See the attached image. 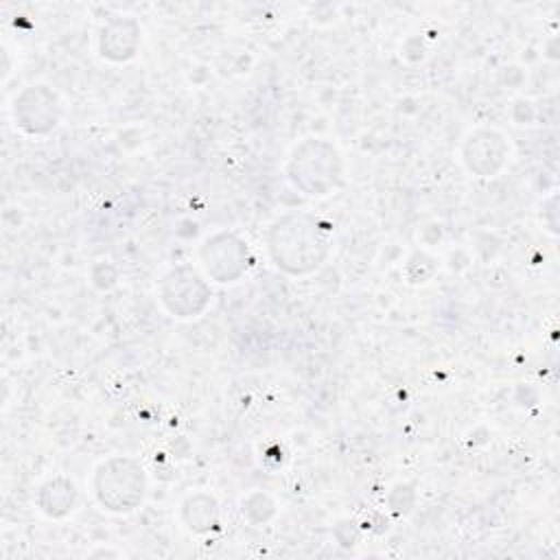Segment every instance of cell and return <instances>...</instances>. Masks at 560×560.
Returning a JSON list of instances; mask_svg holds the SVG:
<instances>
[{"label":"cell","instance_id":"7","mask_svg":"<svg viewBox=\"0 0 560 560\" xmlns=\"http://www.w3.org/2000/svg\"><path fill=\"white\" fill-rule=\"evenodd\" d=\"M512 153L510 140L494 127H477L462 140L459 158L475 177H494L503 171Z\"/></svg>","mask_w":560,"mask_h":560},{"label":"cell","instance_id":"6","mask_svg":"<svg viewBox=\"0 0 560 560\" xmlns=\"http://www.w3.org/2000/svg\"><path fill=\"white\" fill-rule=\"evenodd\" d=\"M63 116L61 96L46 83H31L22 88L11 103L13 125L26 136L52 133Z\"/></svg>","mask_w":560,"mask_h":560},{"label":"cell","instance_id":"11","mask_svg":"<svg viewBox=\"0 0 560 560\" xmlns=\"http://www.w3.org/2000/svg\"><path fill=\"white\" fill-rule=\"evenodd\" d=\"M241 514L252 523V525H262L276 514V501L267 492H249L247 497L241 499Z\"/></svg>","mask_w":560,"mask_h":560},{"label":"cell","instance_id":"5","mask_svg":"<svg viewBox=\"0 0 560 560\" xmlns=\"http://www.w3.org/2000/svg\"><path fill=\"white\" fill-rule=\"evenodd\" d=\"M197 258L201 265V271L208 276L210 282L217 284H232L241 280L249 267L252 254L247 241L236 232H212L208 234L199 249Z\"/></svg>","mask_w":560,"mask_h":560},{"label":"cell","instance_id":"3","mask_svg":"<svg viewBox=\"0 0 560 560\" xmlns=\"http://www.w3.org/2000/svg\"><path fill=\"white\" fill-rule=\"evenodd\" d=\"M147 472L142 464L129 455L103 459L92 475V494L109 514H131L147 497Z\"/></svg>","mask_w":560,"mask_h":560},{"label":"cell","instance_id":"9","mask_svg":"<svg viewBox=\"0 0 560 560\" xmlns=\"http://www.w3.org/2000/svg\"><path fill=\"white\" fill-rule=\"evenodd\" d=\"M77 499H79V492L74 481L66 475H55L37 488L35 508L46 518H63L74 510Z\"/></svg>","mask_w":560,"mask_h":560},{"label":"cell","instance_id":"2","mask_svg":"<svg viewBox=\"0 0 560 560\" xmlns=\"http://www.w3.org/2000/svg\"><path fill=\"white\" fill-rule=\"evenodd\" d=\"M284 175L295 190L308 197H328L343 184V158L330 140L311 136L289 151Z\"/></svg>","mask_w":560,"mask_h":560},{"label":"cell","instance_id":"10","mask_svg":"<svg viewBox=\"0 0 560 560\" xmlns=\"http://www.w3.org/2000/svg\"><path fill=\"white\" fill-rule=\"evenodd\" d=\"M179 518L192 534H208L219 525V501L214 494L197 490L182 499Z\"/></svg>","mask_w":560,"mask_h":560},{"label":"cell","instance_id":"1","mask_svg":"<svg viewBox=\"0 0 560 560\" xmlns=\"http://www.w3.org/2000/svg\"><path fill=\"white\" fill-rule=\"evenodd\" d=\"M265 247L278 271L293 278L311 276L330 256V225L311 212H284L269 223Z\"/></svg>","mask_w":560,"mask_h":560},{"label":"cell","instance_id":"8","mask_svg":"<svg viewBox=\"0 0 560 560\" xmlns=\"http://www.w3.org/2000/svg\"><path fill=\"white\" fill-rule=\"evenodd\" d=\"M142 44V26L131 15L107 20L98 33V55L112 63H125L136 57Z\"/></svg>","mask_w":560,"mask_h":560},{"label":"cell","instance_id":"4","mask_svg":"<svg viewBox=\"0 0 560 560\" xmlns=\"http://www.w3.org/2000/svg\"><path fill=\"white\" fill-rule=\"evenodd\" d=\"M214 298L212 282L195 265H175L158 282V300L175 319H195Z\"/></svg>","mask_w":560,"mask_h":560}]
</instances>
